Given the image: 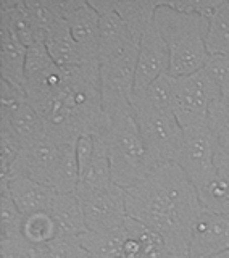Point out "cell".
Instances as JSON below:
<instances>
[{
  "label": "cell",
  "mask_w": 229,
  "mask_h": 258,
  "mask_svg": "<svg viewBox=\"0 0 229 258\" xmlns=\"http://www.w3.org/2000/svg\"><path fill=\"white\" fill-rule=\"evenodd\" d=\"M24 2L34 24L45 32L63 20L56 0H24Z\"/></svg>",
  "instance_id": "484cf974"
},
{
  "label": "cell",
  "mask_w": 229,
  "mask_h": 258,
  "mask_svg": "<svg viewBox=\"0 0 229 258\" xmlns=\"http://www.w3.org/2000/svg\"><path fill=\"white\" fill-rule=\"evenodd\" d=\"M203 71L221 89L223 95H229V55H208Z\"/></svg>",
  "instance_id": "1f68e13d"
},
{
  "label": "cell",
  "mask_w": 229,
  "mask_h": 258,
  "mask_svg": "<svg viewBox=\"0 0 229 258\" xmlns=\"http://www.w3.org/2000/svg\"><path fill=\"white\" fill-rule=\"evenodd\" d=\"M47 258H89L78 237H56L47 245Z\"/></svg>",
  "instance_id": "d6a6232c"
},
{
  "label": "cell",
  "mask_w": 229,
  "mask_h": 258,
  "mask_svg": "<svg viewBox=\"0 0 229 258\" xmlns=\"http://www.w3.org/2000/svg\"><path fill=\"white\" fill-rule=\"evenodd\" d=\"M226 250H229V215L202 210L192 228L189 258H215Z\"/></svg>",
  "instance_id": "7c38bea8"
},
{
  "label": "cell",
  "mask_w": 229,
  "mask_h": 258,
  "mask_svg": "<svg viewBox=\"0 0 229 258\" xmlns=\"http://www.w3.org/2000/svg\"><path fill=\"white\" fill-rule=\"evenodd\" d=\"M21 234L29 244L48 245L59 237V228H56V223L50 213L39 212L24 216Z\"/></svg>",
  "instance_id": "603a6c76"
},
{
  "label": "cell",
  "mask_w": 229,
  "mask_h": 258,
  "mask_svg": "<svg viewBox=\"0 0 229 258\" xmlns=\"http://www.w3.org/2000/svg\"><path fill=\"white\" fill-rule=\"evenodd\" d=\"M0 73L2 79L13 86L24 89L26 75H24V64H26L28 47H24L13 32L4 24H0Z\"/></svg>",
  "instance_id": "e0dca14e"
},
{
  "label": "cell",
  "mask_w": 229,
  "mask_h": 258,
  "mask_svg": "<svg viewBox=\"0 0 229 258\" xmlns=\"http://www.w3.org/2000/svg\"><path fill=\"white\" fill-rule=\"evenodd\" d=\"M79 184V168L76 158V144L60 145V157L52 187L56 194H73Z\"/></svg>",
  "instance_id": "7402d4cb"
},
{
  "label": "cell",
  "mask_w": 229,
  "mask_h": 258,
  "mask_svg": "<svg viewBox=\"0 0 229 258\" xmlns=\"http://www.w3.org/2000/svg\"><path fill=\"white\" fill-rule=\"evenodd\" d=\"M94 10L99 13L100 23H99V52L100 60L107 55L115 52L121 45L129 42L131 39H137L129 32L126 24L115 12L113 0H89ZM141 40V39H137Z\"/></svg>",
  "instance_id": "5bb4252c"
},
{
  "label": "cell",
  "mask_w": 229,
  "mask_h": 258,
  "mask_svg": "<svg viewBox=\"0 0 229 258\" xmlns=\"http://www.w3.org/2000/svg\"><path fill=\"white\" fill-rule=\"evenodd\" d=\"M223 99V92L205 71L175 78L173 113L183 129L210 123V108Z\"/></svg>",
  "instance_id": "8992f818"
},
{
  "label": "cell",
  "mask_w": 229,
  "mask_h": 258,
  "mask_svg": "<svg viewBox=\"0 0 229 258\" xmlns=\"http://www.w3.org/2000/svg\"><path fill=\"white\" fill-rule=\"evenodd\" d=\"M205 45L208 55H229V0H223L221 8L210 20Z\"/></svg>",
  "instance_id": "cb8c5ba5"
},
{
  "label": "cell",
  "mask_w": 229,
  "mask_h": 258,
  "mask_svg": "<svg viewBox=\"0 0 229 258\" xmlns=\"http://www.w3.org/2000/svg\"><path fill=\"white\" fill-rule=\"evenodd\" d=\"M134 92L137 95H141L147 103H150L155 108L173 110L175 78L171 75H163L147 89H142V91H134Z\"/></svg>",
  "instance_id": "d4e9b609"
},
{
  "label": "cell",
  "mask_w": 229,
  "mask_h": 258,
  "mask_svg": "<svg viewBox=\"0 0 229 258\" xmlns=\"http://www.w3.org/2000/svg\"><path fill=\"white\" fill-rule=\"evenodd\" d=\"M50 215L59 228V237H79L87 232L84 210L78 196L73 194H56L50 208Z\"/></svg>",
  "instance_id": "ac0fdd59"
},
{
  "label": "cell",
  "mask_w": 229,
  "mask_h": 258,
  "mask_svg": "<svg viewBox=\"0 0 229 258\" xmlns=\"http://www.w3.org/2000/svg\"><path fill=\"white\" fill-rule=\"evenodd\" d=\"M53 60L50 53H48L45 42H39L34 44L28 48L26 53V64H24V75H26V79L34 78L40 73H44L45 70H48L50 67H53Z\"/></svg>",
  "instance_id": "4dcf8cb0"
},
{
  "label": "cell",
  "mask_w": 229,
  "mask_h": 258,
  "mask_svg": "<svg viewBox=\"0 0 229 258\" xmlns=\"http://www.w3.org/2000/svg\"><path fill=\"white\" fill-rule=\"evenodd\" d=\"M128 237L125 224L118 229L95 232L87 231L78 237L89 258H123V247Z\"/></svg>",
  "instance_id": "44dd1931"
},
{
  "label": "cell",
  "mask_w": 229,
  "mask_h": 258,
  "mask_svg": "<svg viewBox=\"0 0 229 258\" xmlns=\"http://www.w3.org/2000/svg\"><path fill=\"white\" fill-rule=\"evenodd\" d=\"M95 155V141L92 136H83L76 142V158L79 168V181L86 176Z\"/></svg>",
  "instance_id": "836d02e7"
},
{
  "label": "cell",
  "mask_w": 229,
  "mask_h": 258,
  "mask_svg": "<svg viewBox=\"0 0 229 258\" xmlns=\"http://www.w3.org/2000/svg\"><path fill=\"white\" fill-rule=\"evenodd\" d=\"M161 2L163 0H113L115 12L137 39L155 24V15Z\"/></svg>",
  "instance_id": "d6986e66"
},
{
  "label": "cell",
  "mask_w": 229,
  "mask_h": 258,
  "mask_svg": "<svg viewBox=\"0 0 229 258\" xmlns=\"http://www.w3.org/2000/svg\"><path fill=\"white\" fill-rule=\"evenodd\" d=\"M23 150V144L10 127L0 124V152H2V169L0 174H5L12 169Z\"/></svg>",
  "instance_id": "f546056e"
},
{
  "label": "cell",
  "mask_w": 229,
  "mask_h": 258,
  "mask_svg": "<svg viewBox=\"0 0 229 258\" xmlns=\"http://www.w3.org/2000/svg\"><path fill=\"white\" fill-rule=\"evenodd\" d=\"M56 4L83 56V63H100L99 13L89 5V0H56Z\"/></svg>",
  "instance_id": "ba28073f"
},
{
  "label": "cell",
  "mask_w": 229,
  "mask_h": 258,
  "mask_svg": "<svg viewBox=\"0 0 229 258\" xmlns=\"http://www.w3.org/2000/svg\"><path fill=\"white\" fill-rule=\"evenodd\" d=\"M216 174L197 190L203 210L229 215V153L218 147L215 157Z\"/></svg>",
  "instance_id": "2e32d148"
},
{
  "label": "cell",
  "mask_w": 229,
  "mask_h": 258,
  "mask_svg": "<svg viewBox=\"0 0 229 258\" xmlns=\"http://www.w3.org/2000/svg\"><path fill=\"white\" fill-rule=\"evenodd\" d=\"M0 258H47V245H34L23 236L0 240Z\"/></svg>",
  "instance_id": "f1b7e54d"
},
{
  "label": "cell",
  "mask_w": 229,
  "mask_h": 258,
  "mask_svg": "<svg viewBox=\"0 0 229 258\" xmlns=\"http://www.w3.org/2000/svg\"><path fill=\"white\" fill-rule=\"evenodd\" d=\"M144 144L155 165H163L176 160L183 149L184 129L178 123L173 110L155 108L141 95L133 92L129 99Z\"/></svg>",
  "instance_id": "5b68a950"
},
{
  "label": "cell",
  "mask_w": 229,
  "mask_h": 258,
  "mask_svg": "<svg viewBox=\"0 0 229 258\" xmlns=\"http://www.w3.org/2000/svg\"><path fill=\"white\" fill-rule=\"evenodd\" d=\"M0 24L10 29L24 47L45 42L47 32L39 29L26 8L24 0H2L0 2Z\"/></svg>",
  "instance_id": "9a60e30c"
},
{
  "label": "cell",
  "mask_w": 229,
  "mask_h": 258,
  "mask_svg": "<svg viewBox=\"0 0 229 258\" xmlns=\"http://www.w3.org/2000/svg\"><path fill=\"white\" fill-rule=\"evenodd\" d=\"M102 97L107 123L103 133L95 137H100L107 150L115 184L128 189L149 176L157 165L145 147L128 97L103 89Z\"/></svg>",
  "instance_id": "3957f363"
},
{
  "label": "cell",
  "mask_w": 229,
  "mask_h": 258,
  "mask_svg": "<svg viewBox=\"0 0 229 258\" xmlns=\"http://www.w3.org/2000/svg\"><path fill=\"white\" fill-rule=\"evenodd\" d=\"M210 126L216 134L219 149L229 153V95H223V99L211 105Z\"/></svg>",
  "instance_id": "83f0119b"
},
{
  "label": "cell",
  "mask_w": 229,
  "mask_h": 258,
  "mask_svg": "<svg viewBox=\"0 0 229 258\" xmlns=\"http://www.w3.org/2000/svg\"><path fill=\"white\" fill-rule=\"evenodd\" d=\"M126 213L160 234L175 258H189V242L202 213L197 189L178 163L158 165L142 181L125 189Z\"/></svg>",
  "instance_id": "7a4b0ae2"
},
{
  "label": "cell",
  "mask_w": 229,
  "mask_h": 258,
  "mask_svg": "<svg viewBox=\"0 0 229 258\" xmlns=\"http://www.w3.org/2000/svg\"><path fill=\"white\" fill-rule=\"evenodd\" d=\"M45 47L56 67L71 68L79 67L83 63V56H81L78 45L71 37L70 28L65 20L59 21L50 31H47Z\"/></svg>",
  "instance_id": "ffe728a7"
},
{
  "label": "cell",
  "mask_w": 229,
  "mask_h": 258,
  "mask_svg": "<svg viewBox=\"0 0 229 258\" xmlns=\"http://www.w3.org/2000/svg\"><path fill=\"white\" fill-rule=\"evenodd\" d=\"M84 210L89 231L105 232L118 229L125 224L126 197L120 185L102 192H75Z\"/></svg>",
  "instance_id": "9c48e42d"
},
{
  "label": "cell",
  "mask_w": 229,
  "mask_h": 258,
  "mask_svg": "<svg viewBox=\"0 0 229 258\" xmlns=\"http://www.w3.org/2000/svg\"><path fill=\"white\" fill-rule=\"evenodd\" d=\"M171 52L157 24L147 29L139 42L134 91L147 89L160 76L169 75Z\"/></svg>",
  "instance_id": "30bf717a"
},
{
  "label": "cell",
  "mask_w": 229,
  "mask_h": 258,
  "mask_svg": "<svg viewBox=\"0 0 229 258\" xmlns=\"http://www.w3.org/2000/svg\"><path fill=\"white\" fill-rule=\"evenodd\" d=\"M218 139L210 123L184 129L183 149L176 163L183 168L195 189H202L216 174L215 157Z\"/></svg>",
  "instance_id": "52a82bcc"
},
{
  "label": "cell",
  "mask_w": 229,
  "mask_h": 258,
  "mask_svg": "<svg viewBox=\"0 0 229 258\" xmlns=\"http://www.w3.org/2000/svg\"><path fill=\"white\" fill-rule=\"evenodd\" d=\"M0 190L5 196L12 197L23 216L39 212L50 213L53 199L56 196V192L50 185L37 182L21 174H13L5 179H0Z\"/></svg>",
  "instance_id": "4fadbf2b"
},
{
  "label": "cell",
  "mask_w": 229,
  "mask_h": 258,
  "mask_svg": "<svg viewBox=\"0 0 229 258\" xmlns=\"http://www.w3.org/2000/svg\"><path fill=\"white\" fill-rule=\"evenodd\" d=\"M28 102L44 119L45 134L56 145L100 136L105 118L100 63L60 68L53 64L24 83Z\"/></svg>",
  "instance_id": "6da1fadb"
},
{
  "label": "cell",
  "mask_w": 229,
  "mask_h": 258,
  "mask_svg": "<svg viewBox=\"0 0 229 258\" xmlns=\"http://www.w3.org/2000/svg\"><path fill=\"white\" fill-rule=\"evenodd\" d=\"M24 216L15 205L10 196L2 194L0 196V240L2 239H13L23 236L21 234V226H23Z\"/></svg>",
  "instance_id": "4316f807"
},
{
  "label": "cell",
  "mask_w": 229,
  "mask_h": 258,
  "mask_svg": "<svg viewBox=\"0 0 229 258\" xmlns=\"http://www.w3.org/2000/svg\"><path fill=\"white\" fill-rule=\"evenodd\" d=\"M155 24L169 47L171 76H189L203 70L208 58L205 37L210 20L200 15L181 13L168 7L166 0H163L155 15Z\"/></svg>",
  "instance_id": "277c9868"
},
{
  "label": "cell",
  "mask_w": 229,
  "mask_h": 258,
  "mask_svg": "<svg viewBox=\"0 0 229 258\" xmlns=\"http://www.w3.org/2000/svg\"><path fill=\"white\" fill-rule=\"evenodd\" d=\"M215 258H229V250H226L224 253H221V255H218V256H215Z\"/></svg>",
  "instance_id": "e575fe53"
},
{
  "label": "cell",
  "mask_w": 229,
  "mask_h": 258,
  "mask_svg": "<svg viewBox=\"0 0 229 258\" xmlns=\"http://www.w3.org/2000/svg\"><path fill=\"white\" fill-rule=\"evenodd\" d=\"M59 157L60 145H56L45 136L40 141L28 145V147H23L12 169L5 174H0V179H5V177L13 174H21L52 187L56 165H59Z\"/></svg>",
  "instance_id": "8fae6325"
}]
</instances>
